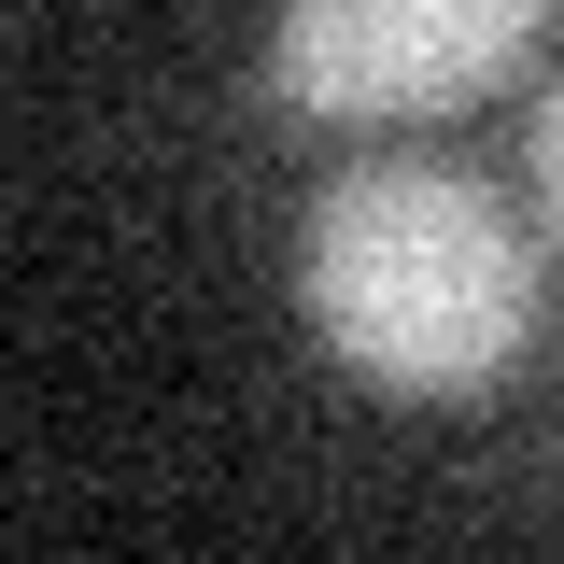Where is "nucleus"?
I'll return each instance as SVG.
<instances>
[{"label":"nucleus","instance_id":"nucleus-1","mask_svg":"<svg viewBox=\"0 0 564 564\" xmlns=\"http://www.w3.org/2000/svg\"><path fill=\"white\" fill-rule=\"evenodd\" d=\"M296 325L367 395H494L536 339V226L452 155H352L296 226Z\"/></svg>","mask_w":564,"mask_h":564},{"label":"nucleus","instance_id":"nucleus-2","mask_svg":"<svg viewBox=\"0 0 564 564\" xmlns=\"http://www.w3.org/2000/svg\"><path fill=\"white\" fill-rule=\"evenodd\" d=\"M551 29V0H282L269 14V113L296 128H423L494 99L522 43Z\"/></svg>","mask_w":564,"mask_h":564},{"label":"nucleus","instance_id":"nucleus-3","mask_svg":"<svg viewBox=\"0 0 564 564\" xmlns=\"http://www.w3.org/2000/svg\"><path fill=\"white\" fill-rule=\"evenodd\" d=\"M536 226H551V254H564V85H551V113H536Z\"/></svg>","mask_w":564,"mask_h":564}]
</instances>
